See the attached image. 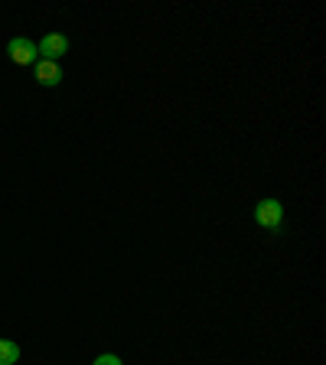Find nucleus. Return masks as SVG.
<instances>
[{
  "mask_svg": "<svg viewBox=\"0 0 326 365\" xmlns=\"http://www.w3.org/2000/svg\"><path fill=\"white\" fill-rule=\"evenodd\" d=\"M255 222H258L261 228H268V232H277L281 222H284L281 199H261V202L255 205Z\"/></svg>",
  "mask_w": 326,
  "mask_h": 365,
  "instance_id": "nucleus-1",
  "label": "nucleus"
},
{
  "mask_svg": "<svg viewBox=\"0 0 326 365\" xmlns=\"http://www.w3.org/2000/svg\"><path fill=\"white\" fill-rule=\"evenodd\" d=\"M36 53L43 56L46 62H59L62 56H68V36H62V33H46V36L39 39Z\"/></svg>",
  "mask_w": 326,
  "mask_h": 365,
  "instance_id": "nucleus-2",
  "label": "nucleus"
},
{
  "mask_svg": "<svg viewBox=\"0 0 326 365\" xmlns=\"http://www.w3.org/2000/svg\"><path fill=\"white\" fill-rule=\"evenodd\" d=\"M7 53H10V59L16 62V66H33L36 62V43H30L26 36H16V39H10V46H7Z\"/></svg>",
  "mask_w": 326,
  "mask_h": 365,
  "instance_id": "nucleus-3",
  "label": "nucleus"
},
{
  "mask_svg": "<svg viewBox=\"0 0 326 365\" xmlns=\"http://www.w3.org/2000/svg\"><path fill=\"white\" fill-rule=\"evenodd\" d=\"M36 82H39V85H46V88H56V85L62 82V68H59V62H46V59H39V62H36Z\"/></svg>",
  "mask_w": 326,
  "mask_h": 365,
  "instance_id": "nucleus-4",
  "label": "nucleus"
},
{
  "mask_svg": "<svg viewBox=\"0 0 326 365\" xmlns=\"http://www.w3.org/2000/svg\"><path fill=\"white\" fill-rule=\"evenodd\" d=\"M20 359V346L14 339H0V365H16Z\"/></svg>",
  "mask_w": 326,
  "mask_h": 365,
  "instance_id": "nucleus-5",
  "label": "nucleus"
},
{
  "mask_svg": "<svg viewBox=\"0 0 326 365\" xmlns=\"http://www.w3.org/2000/svg\"><path fill=\"white\" fill-rule=\"evenodd\" d=\"M91 365H124V362H121V359H118V356H111V352H105V356H98V359H95V362H91Z\"/></svg>",
  "mask_w": 326,
  "mask_h": 365,
  "instance_id": "nucleus-6",
  "label": "nucleus"
}]
</instances>
